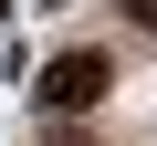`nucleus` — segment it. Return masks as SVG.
I'll list each match as a JSON object with an SVG mask.
<instances>
[{
  "mask_svg": "<svg viewBox=\"0 0 157 146\" xmlns=\"http://www.w3.org/2000/svg\"><path fill=\"white\" fill-rule=\"evenodd\" d=\"M126 11H136V21H147V31H157V0H126Z\"/></svg>",
  "mask_w": 157,
  "mask_h": 146,
  "instance_id": "2",
  "label": "nucleus"
},
{
  "mask_svg": "<svg viewBox=\"0 0 157 146\" xmlns=\"http://www.w3.org/2000/svg\"><path fill=\"white\" fill-rule=\"evenodd\" d=\"M105 84H115V63H105V52H52V63H42V84H32V94H42L52 115H84V104H94Z\"/></svg>",
  "mask_w": 157,
  "mask_h": 146,
  "instance_id": "1",
  "label": "nucleus"
},
{
  "mask_svg": "<svg viewBox=\"0 0 157 146\" xmlns=\"http://www.w3.org/2000/svg\"><path fill=\"white\" fill-rule=\"evenodd\" d=\"M63 146H84V136H63Z\"/></svg>",
  "mask_w": 157,
  "mask_h": 146,
  "instance_id": "3",
  "label": "nucleus"
}]
</instances>
